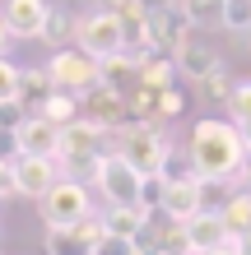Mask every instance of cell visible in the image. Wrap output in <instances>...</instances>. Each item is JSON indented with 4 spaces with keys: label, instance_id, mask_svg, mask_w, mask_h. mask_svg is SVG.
<instances>
[{
    "label": "cell",
    "instance_id": "8992f818",
    "mask_svg": "<svg viewBox=\"0 0 251 255\" xmlns=\"http://www.w3.org/2000/svg\"><path fill=\"white\" fill-rule=\"evenodd\" d=\"M107 126H98V121H88V116H79V121H70L61 126V148H56V162L61 167H79V162H88V167H98V158L107 153Z\"/></svg>",
    "mask_w": 251,
    "mask_h": 255
},
{
    "label": "cell",
    "instance_id": "9a60e30c",
    "mask_svg": "<svg viewBox=\"0 0 251 255\" xmlns=\"http://www.w3.org/2000/svg\"><path fill=\"white\" fill-rule=\"evenodd\" d=\"M51 93H56V84H51L47 65H42V70H23V79H19V112L23 116L28 112H42Z\"/></svg>",
    "mask_w": 251,
    "mask_h": 255
},
{
    "label": "cell",
    "instance_id": "ba28073f",
    "mask_svg": "<svg viewBox=\"0 0 251 255\" xmlns=\"http://www.w3.org/2000/svg\"><path fill=\"white\" fill-rule=\"evenodd\" d=\"M75 47H84L88 56H98V61H107V56L126 51V42H121V19H116L112 9H93V14H84V19H79V37H75Z\"/></svg>",
    "mask_w": 251,
    "mask_h": 255
},
{
    "label": "cell",
    "instance_id": "52a82bcc",
    "mask_svg": "<svg viewBox=\"0 0 251 255\" xmlns=\"http://www.w3.org/2000/svg\"><path fill=\"white\" fill-rule=\"evenodd\" d=\"M102 237H107V218L88 214L70 228H47V255H98Z\"/></svg>",
    "mask_w": 251,
    "mask_h": 255
},
{
    "label": "cell",
    "instance_id": "603a6c76",
    "mask_svg": "<svg viewBox=\"0 0 251 255\" xmlns=\"http://www.w3.org/2000/svg\"><path fill=\"white\" fill-rule=\"evenodd\" d=\"M224 28L228 33H251V0H224Z\"/></svg>",
    "mask_w": 251,
    "mask_h": 255
},
{
    "label": "cell",
    "instance_id": "ac0fdd59",
    "mask_svg": "<svg viewBox=\"0 0 251 255\" xmlns=\"http://www.w3.org/2000/svg\"><path fill=\"white\" fill-rule=\"evenodd\" d=\"M42 116L56 126H70V121H79V98L75 93H65V88H56V93L47 98V107H42Z\"/></svg>",
    "mask_w": 251,
    "mask_h": 255
},
{
    "label": "cell",
    "instance_id": "e0dca14e",
    "mask_svg": "<svg viewBox=\"0 0 251 255\" xmlns=\"http://www.w3.org/2000/svg\"><path fill=\"white\" fill-rule=\"evenodd\" d=\"M219 214H224V228H228L233 237H251V190L233 195V200L219 209Z\"/></svg>",
    "mask_w": 251,
    "mask_h": 255
},
{
    "label": "cell",
    "instance_id": "277c9868",
    "mask_svg": "<svg viewBox=\"0 0 251 255\" xmlns=\"http://www.w3.org/2000/svg\"><path fill=\"white\" fill-rule=\"evenodd\" d=\"M37 204H42V223H47V228H70V223L93 214V195H88L84 176H61Z\"/></svg>",
    "mask_w": 251,
    "mask_h": 255
},
{
    "label": "cell",
    "instance_id": "8fae6325",
    "mask_svg": "<svg viewBox=\"0 0 251 255\" xmlns=\"http://www.w3.org/2000/svg\"><path fill=\"white\" fill-rule=\"evenodd\" d=\"M61 148V126L47 121L42 112H28L23 121H14V153H42V158H56Z\"/></svg>",
    "mask_w": 251,
    "mask_h": 255
},
{
    "label": "cell",
    "instance_id": "f1b7e54d",
    "mask_svg": "<svg viewBox=\"0 0 251 255\" xmlns=\"http://www.w3.org/2000/svg\"><path fill=\"white\" fill-rule=\"evenodd\" d=\"M9 51V28H5V19H0V56Z\"/></svg>",
    "mask_w": 251,
    "mask_h": 255
},
{
    "label": "cell",
    "instance_id": "ffe728a7",
    "mask_svg": "<svg viewBox=\"0 0 251 255\" xmlns=\"http://www.w3.org/2000/svg\"><path fill=\"white\" fill-rule=\"evenodd\" d=\"M19 79H23V70L9 56H0V107H19Z\"/></svg>",
    "mask_w": 251,
    "mask_h": 255
},
{
    "label": "cell",
    "instance_id": "7402d4cb",
    "mask_svg": "<svg viewBox=\"0 0 251 255\" xmlns=\"http://www.w3.org/2000/svg\"><path fill=\"white\" fill-rule=\"evenodd\" d=\"M228 121H238V126L251 121V79L233 84V93H228Z\"/></svg>",
    "mask_w": 251,
    "mask_h": 255
},
{
    "label": "cell",
    "instance_id": "d6986e66",
    "mask_svg": "<svg viewBox=\"0 0 251 255\" xmlns=\"http://www.w3.org/2000/svg\"><path fill=\"white\" fill-rule=\"evenodd\" d=\"M172 5L182 9L196 28L200 23H224V0H172Z\"/></svg>",
    "mask_w": 251,
    "mask_h": 255
},
{
    "label": "cell",
    "instance_id": "4fadbf2b",
    "mask_svg": "<svg viewBox=\"0 0 251 255\" xmlns=\"http://www.w3.org/2000/svg\"><path fill=\"white\" fill-rule=\"evenodd\" d=\"M182 237H186V251L191 255H200V251H210V246H219V242H228V228H224V214L219 209H200V214H191L186 223H182Z\"/></svg>",
    "mask_w": 251,
    "mask_h": 255
},
{
    "label": "cell",
    "instance_id": "4dcf8cb0",
    "mask_svg": "<svg viewBox=\"0 0 251 255\" xmlns=\"http://www.w3.org/2000/svg\"><path fill=\"white\" fill-rule=\"evenodd\" d=\"M242 139H247V148H251V121H247V126H242Z\"/></svg>",
    "mask_w": 251,
    "mask_h": 255
},
{
    "label": "cell",
    "instance_id": "4316f807",
    "mask_svg": "<svg viewBox=\"0 0 251 255\" xmlns=\"http://www.w3.org/2000/svg\"><path fill=\"white\" fill-rule=\"evenodd\" d=\"M5 195H14V162L0 158V200H5Z\"/></svg>",
    "mask_w": 251,
    "mask_h": 255
},
{
    "label": "cell",
    "instance_id": "30bf717a",
    "mask_svg": "<svg viewBox=\"0 0 251 255\" xmlns=\"http://www.w3.org/2000/svg\"><path fill=\"white\" fill-rule=\"evenodd\" d=\"M0 19H5L9 37H19V42H37L42 33H47L51 5H47V0H0Z\"/></svg>",
    "mask_w": 251,
    "mask_h": 255
},
{
    "label": "cell",
    "instance_id": "5b68a950",
    "mask_svg": "<svg viewBox=\"0 0 251 255\" xmlns=\"http://www.w3.org/2000/svg\"><path fill=\"white\" fill-rule=\"evenodd\" d=\"M47 74H51V84L56 88H65V93H93V88L102 84V65H98V56H88L84 47H61V51H51V61H47Z\"/></svg>",
    "mask_w": 251,
    "mask_h": 255
},
{
    "label": "cell",
    "instance_id": "cb8c5ba5",
    "mask_svg": "<svg viewBox=\"0 0 251 255\" xmlns=\"http://www.w3.org/2000/svg\"><path fill=\"white\" fill-rule=\"evenodd\" d=\"M163 190H168V181H163V176H144V190H140V209H144V214L163 209Z\"/></svg>",
    "mask_w": 251,
    "mask_h": 255
},
{
    "label": "cell",
    "instance_id": "44dd1931",
    "mask_svg": "<svg viewBox=\"0 0 251 255\" xmlns=\"http://www.w3.org/2000/svg\"><path fill=\"white\" fill-rule=\"evenodd\" d=\"M42 37H51L56 47H75V42H65V37H79V19H70L65 9H51V19H47V33Z\"/></svg>",
    "mask_w": 251,
    "mask_h": 255
},
{
    "label": "cell",
    "instance_id": "9c48e42d",
    "mask_svg": "<svg viewBox=\"0 0 251 255\" xmlns=\"http://www.w3.org/2000/svg\"><path fill=\"white\" fill-rule=\"evenodd\" d=\"M56 181H61V162L42 153H14V195L23 200H42Z\"/></svg>",
    "mask_w": 251,
    "mask_h": 255
},
{
    "label": "cell",
    "instance_id": "7a4b0ae2",
    "mask_svg": "<svg viewBox=\"0 0 251 255\" xmlns=\"http://www.w3.org/2000/svg\"><path fill=\"white\" fill-rule=\"evenodd\" d=\"M112 148L121 158H130L144 176H158V172H163V162L172 158L168 134L154 130V126H116L112 130Z\"/></svg>",
    "mask_w": 251,
    "mask_h": 255
},
{
    "label": "cell",
    "instance_id": "83f0119b",
    "mask_svg": "<svg viewBox=\"0 0 251 255\" xmlns=\"http://www.w3.org/2000/svg\"><path fill=\"white\" fill-rule=\"evenodd\" d=\"M200 255H238V237H228V242H219V246L200 251Z\"/></svg>",
    "mask_w": 251,
    "mask_h": 255
},
{
    "label": "cell",
    "instance_id": "484cf974",
    "mask_svg": "<svg viewBox=\"0 0 251 255\" xmlns=\"http://www.w3.org/2000/svg\"><path fill=\"white\" fill-rule=\"evenodd\" d=\"M205 84H210V88H205V93H210V98H224V102H228L233 84H228V74H224V70H214V74H210V79H205Z\"/></svg>",
    "mask_w": 251,
    "mask_h": 255
},
{
    "label": "cell",
    "instance_id": "1f68e13d",
    "mask_svg": "<svg viewBox=\"0 0 251 255\" xmlns=\"http://www.w3.org/2000/svg\"><path fill=\"white\" fill-rule=\"evenodd\" d=\"M140 255H168V251H158V246H154V251H140Z\"/></svg>",
    "mask_w": 251,
    "mask_h": 255
},
{
    "label": "cell",
    "instance_id": "f546056e",
    "mask_svg": "<svg viewBox=\"0 0 251 255\" xmlns=\"http://www.w3.org/2000/svg\"><path fill=\"white\" fill-rule=\"evenodd\" d=\"M238 255H251V237H238Z\"/></svg>",
    "mask_w": 251,
    "mask_h": 255
},
{
    "label": "cell",
    "instance_id": "3957f363",
    "mask_svg": "<svg viewBox=\"0 0 251 255\" xmlns=\"http://www.w3.org/2000/svg\"><path fill=\"white\" fill-rule=\"evenodd\" d=\"M93 186H98V195L107 204H140L144 172L130 158H121L116 148H107V153L98 158V167H93Z\"/></svg>",
    "mask_w": 251,
    "mask_h": 255
},
{
    "label": "cell",
    "instance_id": "2e32d148",
    "mask_svg": "<svg viewBox=\"0 0 251 255\" xmlns=\"http://www.w3.org/2000/svg\"><path fill=\"white\" fill-rule=\"evenodd\" d=\"M102 218H107V232L112 237H140L144 223H149L154 214H144L140 204H107V214H102Z\"/></svg>",
    "mask_w": 251,
    "mask_h": 255
},
{
    "label": "cell",
    "instance_id": "d4e9b609",
    "mask_svg": "<svg viewBox=\"0 0 251 255\" xmlns=\"http://www.w3.org/2000/svg\"><path fill=\"white\" fill-rule=\"evenodd\" d=\"M98 255H140V242L135 237H102V246H98Z\"/></svg>",
    "mask_w": 251,
    "mask_h": 255
},
{
    "label": "cell",
    "instance_id": "6da1fadb",
    "mask_svg": "<svg viewBox=\"0 0 251 255\" xmlns=\"http://www.w3.org/2000/svg\"><path fill=\"white\" fill-rule=\"evenodd\" d=\"M186 153H191V172L205 186H214V181H242V167H247L251 148L242 139L238 121H196Z\"/></svg>",
    "mask_w": 251,
    "mask_h": 255
},
{
    "label": "cell",
    "instance_id": "7c38bea8",
    "mask_svg": "<svg viewBox=\"0 0 251 255\" xmlns=\"http://www.w3.org/2000/svg\"><path fill=\"white\" fill-rule=\"evenodd\" d=\"M200 209H205V181H200L196 172L182 176V181H168V190H163V214L172 223H186L191 214H200Z\"/></svg>",
    "mask_w": 251,
    "mask_h": 255
},
{
    "label": "cell",
    "instance_id": "5bb4252c",
    "mask_svg": "<svg viewBox=\"0 0 251 255\" xmlns=\"http://www.w3.org/2000/svg\"><path fill=\"white\" fill-rule=\"evenodd\" d=\"M172 61H177V74H186L191 84H205L214 70H224V61H219V51H210V47H200V42H182V47L172 51Z\"/></svg>",
    "mask_w": 251,
    "mask_h": 255
}]
</instances>
